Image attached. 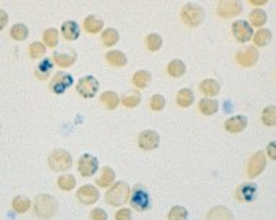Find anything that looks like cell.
I'll return each instance as SVG.
<instances>
[{
    "instance_id": "6da1fadb",
    "label": "cell",
    "mask_w": 276,
    "mask_h": 220,
    "mask_svg": "<svg viewBox=\"0 0 276 220\" xmlns=\"http://www.w3.org/2000/svg\"><path fill=\"white\" fill-rule=\"evenodd\" d=\"M58 200L50 194H39L34 197V212L39 219H52L58 213Z\"/></svg>"
},
{
    "instance_id": "7a4b0ae2",
    "label": "cell",
    "mask_w": 276,
    "mask_h": 220,
    "mask_svg": "<svg viewBox=\"0 0 276 220\" xmlns=\"http://www.w3.org/2000/svg\"><path fill=\"white\" fill-rule=\"evenodd\" d=\"M131 196V188L126 182H116L110 187V190L105 194V200L112 208H122L126 204Z\"/></svg>"
},
{
    "instance_id": "3957f363",
    "label": "cell",
    "mask_w": 276,
    "mask_h": 220,
    "mask_svg": "<svg viewBox=\"0 0 276 220\" xmlns=\"http://www.w3.org/2000/svg\"><path fill=\"white\" fill-rule=\"evenodd\" d=\"M48 164L54 172H66L72 167V156L64 148H56L50 152Z\"/></svg>"
},
{
    "instance_id": "277c9868",
    "label": "cell",
    "mask_w": 276,
    "mask_h": 220,
    "mask_svg": "<svg viewBox=\"0 0 276 220\" xmlns=\"http://www.w3.org/2000/svg\"><path fill=\"white\" fill-rule=\"evenodd\" d=\"M182 19L187 26L196 28L204 20V10L202 6L194 3H187L182 9Z\"/></svg>"
},
{
    "instance_id": "5b68a950",
    "label": "cell",
    "mask_w": 276,
    "mask_h": 220,
    "mask_svg": "<svg viewBox=\"0 0 276 220\" xmlns=\"http://www.w3.org/2000/svg\"><path fill=\"white\" fill-rule=\"evenodd\" d=\"M131 208L137 212H146L150 208V193L147 187L142 184H136L131 190Z\"/></svg>"
},
{
    "instance_id": "8992f818",
    "label": "cell",
    "mask_w": 276,
    "mask_h": 220,
    "mask_svg": "<svg viewBox=\"0 0 276 220\" xmlns=\"http://www.w3.org/2000/svg\"><path fill=\"white\" fill-rule=\"evenodd\" d=\"M98 90H100V82L92 75H86V76L80 78L78 85H76L78 94L82 98H86V100L94 98L96 95V92H98Z\"/></svg>"
},
{
    "instance_id": "52a82bcc",
    "label": "cell",
    "mask_w": 276,
    "mask_h": 220,
    "mask_svg": "<svg viewBox=\"0 0 276 220\" xmlns=\"http://www.w3.org/2000/svg\"><path fill=\"white\" fill-rule=\"evenodd\" d=\"M74 84V76L69 75L66 72H56L54 75V78L50 80V84H49V88L54 94H60L66 92V90L72 86Z\"/></svg>"
},
{
    "instance_id": "ba28073f",
    "label": "cell",
    "mask_w": 276,
    "mask_h": 220,
    "mask_svg": "<svg viewBox=\"0 0 276 220\" xmlns=\"http://www.w3.org/2000/svg\"><path fill=\"white\" fill-rule=\"evenodd\" d=\"M242 10H243V4L236 0H223V2H218V14L223 19L236 18L240 14Z\"/></svg>"
},
{
    "instance_id": "9c48e42d",
    "label": "cell",
    "mask_w": 276,
    "mask_h": 220,
    "mask_svg": "<svg viewBox=\"0 0 276 220\" xmlns=\"http://www.w3.org/2000/svg\"><path fill=\"white\" fill-rule=\"evenodd\" d=\"M160 144V136L154 130H146L138 134V146L144 151L156 150Z\"/></svg>"
},
{
    "instance_id": "30bf717a",
    "label": "cell",
    "mask_w": 276,
    "mask_h": 220,
    "mask_svg": "<svg viewBox=\"0 0 276 220\" xmlns=\"http://www.w3.org/2000/svg\"><path fill=\"white\" fill-rule=\"evenodd\" d=\"M98 158L92 154H82L78 160V172L82 177H91L98 170Z\"/></svg>"
},
{
    "instance_id": "8fae6325",
    "label": "cell",
    "mask_w": 276,
    "mask_h": 220,
    "mask_svg": "<svg viewBox=\"0 0 276 220\" xmlns=\"http://www.w3.org/2000/svg\"><path fill=\"white\" fill-rule=\"evenodd\" d=\"M266 167V154L264 151H256L248 162V176L250 178H254L264 173Z\"/></svg>"
},
{
    "instance_id": "7c38bea8",
    "label": "cell",
    "mask_w": 276,
    "mask_h": 220,
    "mask_svg": "<svg viewBox=\"0 0 276 220\" xmlns=\"http://www.w3.org/2000/svg\"><path fill=\"white\" fill-rule=\"evenodd\" d=\"M232 32L240 44H246L253 38V28L246 20H234L232 24Z\"/></svg>"
},
{
    "instance_id": "4fadbf2b",
    "label": "cell",
    "mask_w": 276,
    "mask_h": 220,
    "mask_svg": "<svg viewBox=\"0 0 276 220\" xmlns=\"http://www.w3.org/2000/svg\"><path fill=\"white\" fill-rule=\"evenodd\" d=\"M259 59V52L254 46H246L244 49L239 50L236 54V60L240 66H244V68H250L253 66Z\"/></svg>"
},
{
    "instance_id": "5bb4252c",
    "label": "cell",
    "mask_w": 276,
    "mask_h": 220,
    "mask_svg": "<svg viewBox=\"0 0 276 220\" xmlns=\"http://www.w3.org/2000/svg\"><path fill=\"white\" fill-rule=\"evenodd\" d=\"M76 198L80 200L82 204L91 206V204L98 202V198H100V192H98V188L94 187V186H82V187L78 188V192H76Z\"/></svg>"
},
{
    "instance_id": "9a60e30c",
    "label": "cell",
    "mask_w": 276,
    "mask_h": 220,
    "mask_svg": "<svg viewBox=\"0 0 276 220\" xmlns=\"http://www.w3.org/2000/svg\"><path fill=\"white\" fill-rule=\"evenodd\" d=\"M256 193H258V186L254 183H244V184L238 187L236 197H238L239 202L249 203V202H253L256 198Z\"/></svg>"
},
{
    "instance_id": "2e32d148",
    "label": "cell",
    "mask_w": 276,
    "mask_h": 220,
    "mask_svg": "<svg viewBox=\"0 0 276 220\" xmlns=\"http://www.w3.org/2000/svg\"><path fill=\"white\" fill-rule=\"evenodd\" d=\"M246 127H248V118L244 116H234L224 121V130L232 134L242 132Z\"/></svg>"
},
{
    "instance_id": "e0dca14e",
    "label": "cell",
    "mask_w": 276,
    "mask_h": 220,
    "mask_svg": "<svg viewBox=\"0 0 276 220\" xmlns=\"http://www.w3.org/2000/svg\"><path fill=\"white\" fill-rule=\"evenodd\" d=\"M60 32L66 40H76L80 35V28L75 20H66L60 26Z\"/></svg>"
},
{
    "instance_id": "ac0fdd59",
    "label": "cell",
    "mask_w": 276,
    "mask_h": 220,
    "mask_svg": "<svg viewBox=\"0 0 276 220\" xmlns=\"http://www.w3.org/2000/svg\"><path fill=\"white\" fill-rule=\"evenodd\" d=\"M206 220H233V213L224 206H214L207 212Z\"/></svg>"
},
{
    "instance_id": "d6986e66",
    "label": "cell",
    "mask_w": 276,
    "mask_h": 220,
    "mask_svg": "<svg viewBox=\"0 0 276 220\" xmlns=\"http://www.w3.org/2000/svg\"><path fill=\"white\" fill-rule=\"evenodd\" d=\"M84 29L88 32V34H98L104 29V20L101 18H98L96 14H90L85 18L84 20Z\"/></svg>"
},
{
    "instance_id": "ffe728a7",
    "label": "cell",
    "mask_w": 276,
    "mask_h": 220,
    "mask_svg": "<svg viewBox=\"0 0 276 220\" xmlns=\"http://www.w3.org/2000/svg\"><path fill=\"white\" fill-rule=\"evenodd\" d=\"M198 111L203 114V116H214L218 111V101L213 100V98H202L198 101Z\"/></svg>"
},
{
    "instance_id": "44dd1931",
    "label": "cell",
    "mask_w": 276,
    "mask_h": 220,
    "mask_svg": "<svg viewBox=\"0 0 276 220\" xmlns=\"http://www.w3.org/2000/svg\"><path fill=\"white\" fill-rule=\"evenodd\" d=\"M105 59L111 66L115 68H122L126 65V56L121 50H108L105 54Z\"/></svg>"
},
{
    "instance_id": "7402d4cb",
    "label": "cell",
    "mask_w": 276,
    "mask_h": 220,
    "mask_svg": "<svg viewBox=\"0 0 276 220\" xmlns=\"http://www.w3.org/2000/svg\"><path fill=\"white\" fill-rule=\"evenodd\" d=\"M52 70H54V60L50 58H45L38 64L34 74L39 80H46V78H49Z\"/></svg>"
},
{
    "instance_id": "603a6c76",
    "label": "cell",
    "mask_w": 276,
    "mask_h": 220,
    "mask_svg": "<svg viewBox=\"0 0 276 220\" xmlns=\"http://www.w3.org/2000/svg\"><path fill=\"white\" fill-rule=\"evenodd\" d=\"M151 82V74L148 70H137L134 75H132V85L137 88V90H146Z\"/></svg>"
},
{
    "instance_id": "cb8c5ba5",
    "label": "cell",
    "mask_w": 276,
    "mask_h": 220,
    "mask_svg": "<svg viewBox=\"0 0 276 220\" xmlns=\"http://www.w3.org/2000/svg\"><path fill=\"white\" fill-rule=\"evenodd\" d=\"M198 90L203 95H206V98H208V96H214L220 92V85L214 80H204V81H202Z\"/></svg>"
},
{
    "instance_id": "d4e9b609",
    "label": "cell",
    "mask_w": 276,
    "mask_h": 220,
    "mask_svg": "<svg viewBox=\"0 0 276 220\" xmlns=\"http://www.w3.org/2000/svg\"><path fill=\"white\" fill-rule=\"evenodd\" d=\"M177 104L178 106H182V108H188V106H192L193 102H194V94L192 90H188V88H183V90H180L178 92H177Z\"/></svg>"
},
{
    "instance_id": "484cf974",
    "label": "cell",
    "mask_w": 276,
    "mask_h": 220,
    "mask_svg": "<svg viewBox=\"0 0 276 220\" xmlns=\"http://www.w3.org/2000/svg\"><path fill=\"white\" fill-rule=\"evenodd\" d=\"M115 182V173L114 170L108 166H105L102 168V172L100 174V177L96 178V184L100 187H110L114 184Z\"/></svg>"
},
{
    "instance_id": "4316f807",
    "label": "cell",
    "mask_w": 276,
    "mask_h": 220,
    "mask_svg": "<svg viewBox=\"0 0 276 220\" xmlns=\"http://www.w3.org/2000/svg\"><path fill=\"white\" fill-rule=\"evenodd\" d=\"M186 70H187L186 64H184L183 60H180V59H172V62H168V65H167V72L172 78L183 76L184 74H186Z\"/></svg>"
},
{
    "instance_id": "83f0119b",
    "label": "cell",
    "mask_w": 276,
    "mask_h": 220,
    "mask_svg": "<svg viewBox=\"0 0 276 220\" xmlns=\"http://www.w3.org/2000/svg\"><path fill=\"white\" fill-rule=\"evenodd\" d=\"M54 62L60 68H69L75 64L76 55L75 54H54Z\"/></svg>"
},
{
    "instance_id": "f1b7e54d",
    "label": "cell",
    "mask_w": 276,
    "mask_h": 220,
    "mask_svg": "<svg viewBox=\"0 0 276 220\" xmlns=\"http://www.w3.org/2000/svg\"><path fill=\"white\" fill-rule=\"evenodd\" d=\"M101 102H102L104 106H105L106 110H110V111L115 110L118 105L121 104V102H120V96H118L114 91H105V92L101 95Z\"/></svg>"
},
{
    "instance_id": "f546056e",
    "label": "cell",
    "mask_w": 276,
    "mask_h": 220,
    "mask_svg": "<svg viewBox=\"0 0 276 220\" xmlns=\"http://www.w3.org/2000/svg\"><path fill=\"white\" fill-rule=\"evenodd\" d=\"M120 102L124 105L126 108H136L141 102V94L137 90L131 91L130 94L124 95L122 98H120Z\"/></svg>"
},
{
    "instance_id": "4dcf8cb0",
    "label": "cell",
    "mask_w": 276,
    "mask_h": 220,
    "mask_svg": "<svg viewBox=\"0 0 276 220\" xmlns=\"http://www.w3.org/2000/svg\"><path fill=\"white\" fill-rule=\"evenodd\" d=\"M249 20H250V26H256V28H262L266 22H268V14L262 9H253L249 13Z\"/></svg>"
},
{
    "instance_id": "1f68e13d",
    "label": "cell",
    "mask_w": 276,
    "mask_h": 220,
    "mask_svg": "<svg viewBox=\"0 0 276 220\" xmlns=\"http://www.w3.org/2000/svg\"><path fill=\"white\" fill-rule=\"evenodd\" d=\"M32 206V203H30V200L28 198V197L24 196H16L13 198V202H12V208L13 210L16 212V213H26L29 208Z\"/></svg>"
},
{
    "instance_id": "d6a6232c",
    "label": "cell",
    "mask_w": 276,
    "mask_h": 220,
    "mask_svg": "<svg viewBox=\"0 0 276 220\" xmlns=\"http://www.w3.org/2000/svg\"><path fill=\"white\" fill-rule=\"evenodd\" d=\"M270 40H272V32L269 29H259L253 36V42L256 46H266L270 44Z\"/></svg>"
},
{
    "instance_id": "836d02e7",
    "label": "cell",
    "mask_w": 276,
    "mask_h": 220,
    "mask_svg": "<svg viewBox=\"0 0 276 220\" xmlns=\"http://www.w3.org/2000/svg\"><path fill=\"white\" fill-rule=\"evenodd\" d=\"M76 186V178L75 176L72 174H62L59 178H58V187L64 192H70L74 190Z\"/></svg>"
},
{
    "instance_id": "e575fe53",
    "label": "cell",
    "mask_w": 276,
    "mask_h": 220,
    "mask_svg": "<svg viewBox=\"0 0 276 220\" xmlns=\"http://www.w3.org/2000/svg\"><path fill=\"white\" fill-rule=\"evenodd\" d=\"M101 39H102V44L105 46H114V45L118 44V40H120V34L115 29H112V28H108V29H105L102 32Z\"/></svg>"
},
{
    "instance_id": "d590c367",
    "label": "cell",
    "mask_w": 276,
    "mask_h": 220,
    "mask_svg": "<svg viewBox=\"0 0 276 220\" xmlns=\"http://www.w3.org/2000/svg\"><path fill=\"white\" fill-rule=\"evenodd\" d=\"M28 36H29V29H28V26L23 24H14V26H12L10 29V38L12 39H14V40H26L28 39Z\"/></svg>"
},
{
    "instance_id": "8d00e7d4",
    "label": "cell",
    "mask_w": 276,
    "mask_h": 220,
    "mask_svg": "<svg viewBox=\"0 0 276 220\" xmlns=\"http://www.w3.org/2000/svg\"><path fill=\"white\" fill-rule=\"evenodd\" d=\"M262 122L268 127H274L276 124V106L269 105L262 111Z\"/></svg>"
},
{
    "instance_id": "74e56055",
    "label": "cell",
    "mask_w": 276,
    "mask_h": 220,
    "mask_svg": "<svg viewBox=\"0 0 276 220\" xmlns=\"http://www.w3.org/2000/svg\"><path fill=\"white\" fill-rule=\"evenodd\" d=\"M58 39H59V32L54 28H49L44 32V45L48 48H55L58 45Z\"/></svg>"
},
{
    "instance_id": "f35d334b",
    "label": "cell",
    "mask_w": 276,
    "mask_h": 220,
    "mask_svg": "<svg viewBox=\"0 0 276 220\" xmlns=\"http://www.w3.org/2000/svg\"><path fill=\"white\" fill-rule=\"evenodd\" d=\"M161 46H162V39H161L160 35L150 34L146 38V48L148 49L150 52H157V50H160Z\"/></svg>"
},
{
    "instance_id": "ab89813d",
    "label": "cell",
    "mask_w": 276,
    "mask_h": 220,
    "mask_svg": "<svg viewBox=\"0 0 276 220\" xmlns=\"http://www.w3.org/2000/svg\"><path fill=\"white\" fill-rule=\"evenodd\" d=\"M188 219V212L183 206H174L168 212V220H187Z\"/></svg>"
},
{
    "instance_id": "60d3db41",
    "label": "cell",
    "mask_w": 276,
    "mask_h": 220,
    "mask_svg": "<svg viewBox=\"0 0 276 220\" xmlns=\"http://www.w3.org/2000/svg\"><path fill=\"white\" fill-rule=\"evenodd\" d=\"M29 56L32 59H38V58H42L44 55H45L46 52V46L42 44V42H34V44H30L29 45Z\"/></svg>"
},
{
    "instance_id": "b9f144b4",
    "label": "cell",
    "mask_w": 276,
    "mask_h": 220,
    "mask_svg": "<svg viewBox=\"0 0 276 220\" xmlns=\"http://www.w3.org/2000/svg\"><path fill=\"white\" fill-rule=\"evenodd\" d=\"M150 108H151L152 111H156V112L162 111V110L166 108V98H164L162 95H160V94L152 95L151 100H150Z\"/></svg>"
},
{
    "instance_id": "7bdbcfd3",
    "label": "cell",
    "mask_w": 276,
    "mask_h": 220,
    "mask_svg": "<svg viewBox=\"0 0 276 220\" xmlns=\"http://www.w3.org/2000/svg\"><path fill=\"white\" fill-rule=\"evenodd\" d=\"M90 220H108V214L104 208H95L90 213Z\"/></svg>"
},
{
    "instance_id": "ee69618b",
    "label": "cell",
    "mask_w": 276,
    "mask_h": 220,
    "mask_svg": "<svg viewBox=\"0 0 276 220\" xmlns=\"http://www.w3.org/2000/svg\"><path fill=\"white\" fill-rule=\"evenodd\" d=\"M115 220H132V214H131V210L126 208H120L116 213H115Z\"/></svg>"
},
{
    "instance_id": "f6af8a7d",
    "label": "cell",
    "mask_w": 276,
    "mask_h": 220,
    "mask_svg": "<svg viewBox=\"0 0 276 220\" xmlns=\"http://www.w3.org/2000/svg\"><path fill=\"white\" fill-rule=\"evenodd\" d=\"M266 156H269V158H272V160H276V142L275 141H272V142H269V146H268V150L264 152Z\"/></svg>"
},
{
    "instance_id": "bcb514c9",
    "label": "cell",
    "mask_w": 276,
    "mask_h": 220,
    "mask_svg": "<svg viewBox=\"0 0 276 220\" xmlns=\"http://www.w3.org/2000/svg\"><path fill=\"white\" fill-rule=\"evenodd\" d=\"M8 22H9V16H8V13L4 12L3 9H0V30L6 28Z\"/></svg>"
},
{
    "instance_id": "7dc6e473",
    "label": "cell",
    "mask_w": 276,
    "mask_h": 220,
    "mask_svg": "<svg viewBox=\"0 0 276 220\" xmlns=\"http://www.w3.org/2000/svg\"><path fill=\"white\" fill-rule=\"evenodd\" d=\"M249 3L253 6H264L268 3V0H250Z\"/></svg>"
}]
</instances>
